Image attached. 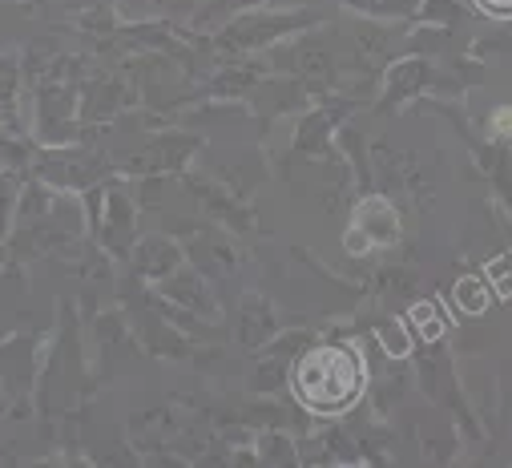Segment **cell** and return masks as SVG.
<instances>
[{"mask_svg": "<svg viewBox=\"0 0 512 468\" xmlns=\"http://www.w3.org/2000/svg\"><path fill=\"white\" fill-rule=\"evenodd\" d=\"M295 400L315 416L347 412L363 392V360L347 343H319L307 347L291 372Z\"/></svg>", "mask_w": 512, "mask_h": 468, "instance_id": "1", "label": "cell"}, {"mask_svg": "<svg viewBox=\"0 0 512 468\" xmlns=\"http://www.w3.org/2000/svg\"><path fill=\"white\" fill-rule=\"evenodd\" d=\"M162 299H170V303H178V307H186V311L202 315L206 323H214V319H218L214 291L206 287V279H202L194 267H178L174 275H166V279H162Z\"/></svg>", "mask_w": 512, "mask_h": 468, "instance_id": "2", "label": "cell"}, {"mask_svg": "<svg viewBox=\"0 0 512 468\" xmlns=\"http://www.w3.org/2000/svg\"><path fill=\"white\" fill-rule=\"evenodd\" d=\"M105 226L97 230L101 243L113 251V255H125L130 251V239H134V198L125 194L121 186H109L105 194Z\"/></svg>", "mask_w": 512, "mask_h": 468, "instance_id": "3", "label": "cell"}, {"mask_svg": "<svg viewBox=\"0 0 512 468\" xmlns=\"http://www.w3.org/2000/svg\"><path fill=\"white\" fill-rule=\"evenodd\" d=\"M134 267L142 279H166L182 267V251L166 239V234H150V239L134 251Z\"/></svg>", "mask_w": 512, "mask_h": 468, "instance_id": "4", "label": "cell"}, {"mask_svg": "<svg viewBox=\"0 0 512 468\" xmlns=\"http://www.w3.org/2000/svg\"><path fill=\"white\" fill-rule=\"evenodd\" d=\"M21 77H25V69H21V61L13 57V53H0V117H5V130L9 134H25L21 130V122H17V93H21Z\"/></svg>", "mask_w": 512, "mask_h": 468, "instance_id": "5", "label": "cell"}, {"mask_svg": "<svg viewBox=\"0 0 512 468\" xmlns=\"http://www.w3.org/2000/svg\"><path fill=\"white\" fill-rule=\"evenodd\" d=\"M267 331H275V323H271V311H267V303L259 299V295H246V303H242V323H238V339L250 347H259L263 339H267Z\"/></svg>", "mask_w": 512, "mask_h": 468, "instance_id": "6", "label": "cell"}, {"mask_svg": "<svg viewBox=\"0 0 512 468\" xmlns=\"http://www.w3.org/2000/svg\"><path fill=\"white\" fill-rule=\"evenodd\" d=\"M412 319H416V327L424 331V339H436V335L444 331V323H440V311H436V307H428V303H420V307L412 311Z\"/></svg>", "mask_w": 512, "mask_h": 468, "instance_id": "7", "label": "cell"}, {"mask_svg": "<svg viewBox=\"0 0 512 468\" xmlns=\"http://www.w3.org/2000/svg\"><path fill=\"white\" fill-rule=\"evenodd\" d=\"M456 299H460V307H468V311H480V307H484V291H480L476 279H464V283L456 287Z\"/></svg>", "mask_w": 512, "mask_h": 468, "instance_id": "8", "label": "cell"}, {"mask_svg": "<svg viewBox=\"0 0 512 468\" xmlns=\"http://www.w3.org/2000/svg\"><path fill=\"white\" fill-rule=\"evenodd\" d=\"M379 339L383 343H388V351H392V356H404V331H396V327H379Z\"/></svg>", "mask_w": 512, "mask_h": 468, "instance_id": "9", "label": "cell"}, {"mask_svg": "<svg viewBox=\"0 0 512 468\" xmlns=\"http://www.w3.org/2000/svg\"><path fill=\"white\" fill-rule=\"evenodd\" d=\"M480 9H488V13H496V17H512V0H476Z\"/></svg>", "mask_w": 512, "mask_h": 468, "instance_id": "10", "label": "cell"}]
</instances>
